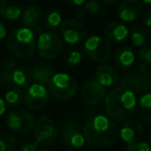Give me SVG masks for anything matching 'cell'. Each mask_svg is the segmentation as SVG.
I'll use <instances>...</instances> for the list:
<instances>
[{
    "label": "cell",
    "instance_id": "1",
    "mask_svg": "<svg viewBox=\"0 0 151 151\" xmlns=\"http://www.w3.org/2000/svg\"><path fill=\"white\" fill-rule=\"evenodd\" d=\"M85 140L95 148H106L117 141L119 128L108 116L96 114L86 120L83 127Z\"/></svg>",
    "mask_w": 151,
    "mask_h": 151
},
{
    "label": "cell",
    "instance_id": "2",
    "mask_svg": "<svg viewBox=\"0 0 151 151\" xmlns=\"http://www.w3.org/2000/svg\"><path fill=\"white\" fill-rule=\"evenodd\" d=\"M137 97L132 91L123 86L112 89L105 99L108 117L113 121H126L136 112Z\"/></svg>",
    "mask_w": 151,
    "mask_h": 151
},
{
    "label": "cell",
    "instance_id": "3",
    "mask_svg": "<svg viewBox=\"0 0 151 151\" xmlns=\"http://www.w3.org/2000/svg\"><path fill=\"white\" fill-rule=\"evenodd\" d=\"M6 47L15 57L20 59H29L36 49L35 34L31 28L19 27L9 34Z\"/></svg>",
    "mask_w": 151,
    "mask_h": 151
},
{
    "label": "cell",
    "instance_id": "4",
    "mask_svg": "<svg viewBox=\"0 0 151 151\" xmlns=\"http://www.w3.org/2000/svg\"><path fill=\"white\" fill-rule=\"evenodd\" d=\"M49 93L59 101L71 99L78 91V83L66 73H54L48 83Z\"/></svg>",
    "mask_w": 151,
    "mask_h": 151
},
{
    "label": "cell",
    "instance_id": "5",
    "mask_svg": "<svg viewBox=\"0 0 151 151\" xmlns=\"http://www.w3.org/2000/svg\"><path fill=\"white\" fill-rule=\"evenodd\" d=\"M84 52L89 59L97 63L108 62L113 54L109 40L99 35H92L86 38L84 42Z\"/></svg>",
    "mask_w": 151,
    "mask_h": 151
},
{
    "label": "cell",
    "instance_id": "6",
    "mask_svg": "<svg viewBox=\"0 0 151 151\" xmlns=\"http://www.w3.org/2000/svg\"><path fill=\"white\" fill-rule=\"evenodd\" d=\"M36 49L38 56L42 59L53 60L60 54L62 40L54 32H42L36 40Z\"/></svg>",
    "mask_w": 151,
    "mask_h": 151
},
{
    "label": "cell",
    "instance_id": "7",
    "mask_svg": "<svg viewBox=\"0 0 151 151\" xmlns=\"http://www.w3.org/2000/svg\"><path fill=\"white\" fill-rule=\"evenodd\" d=\"M6 122L12 130L19 134H27L31 132L35 125L33 116L29 112L22 109H14L9 111Z\"/></svg>",
    "mask_w": 151,
    "mask_h": 151
},
{
    "label": "cell",
    "instance_id": "8",
    "mask_svg": "<svg viewBox=\"0 0 151 151\" xmlns=\"http://www.w3.org/2000/svg\"><path fill=\"white\" fill-rule=\"evenodd\" d=\"M61 37L66 44L78 45L87 37V28L80 21L75 19L66 20L60 25Z\"/></svg>",
    "mask_w": 151,
    "mask_h": 151
},
{
    "label": "cell",
    "instance_id": "9",
    "mask_svg": "<svg viewBox=\"0 0 151 151\" xmlns=\"http://www.w3.org/2000/svg\"><path fill=\"white\" fill-rule=\"evenodd\" d=\"M50 93L45 85L34 83L31 84L24 95L26 107L32 111H40L44 109L49 101Z\"/></svg>",
    "mask_w": 151,
    "mask_h": 151
},
{
    "label": "cell",
    "instance_id": "10",
    "mask_svg": "<svg viewBox=\"0 0 151 151\" xmlns=\"http://www.w3.org/2000/svg\"><path fill=\"white\" fill-rule=\"evenodd\" d=\"M34 137L42 146H50L56 141L57 128L55 122L48 116H42L34 125Z\"/></svg>",
    "mask_w": 151,
    "mask_h": 151
},
{
    "label": "cell",
    "instance_id": "11",
    "mask_svg": "<svg viewBox=\"0 0 151 151\" xmlns=\"http://www.w3.org/2000/svg\"><path fill=\"white\" fill-rule=\"evenodd\" d=\"M107 94V89L101 86L95 79L87 80L81 89V99L83 103L91 107L103 103Z\"/></svg>",
    "mask_w": 151,
    "mask_h": 151
},
{
    "label": "cell",
    "instance_id": "12",
    "mask_svg": "<svg viewBox=\"0 0 151 151\" xmlns=\"http://www.w3.org/2000/svg\"><path fill=\"white\" fill-rule=\"evenodd\" d=\"M120 85L129 89L134 94L151 92V78L143 75L140 71H130L123 76Z\"/></svg>",
    "mask_w": 151,
    "mask_h": 151
},
{
    "label": "cell",
    "instance_id": "13",
    "mask_svg": "<svg viewBox=\"0 0 151 151\" xmlns=\"http://www.w3.org/2000/svg\"><path fill=\"white\" fill-rule=\"evenodd\" d=\"M117 16L123 23L136 21L143 13V4L140 0H123L116 9Z\"/></svg>",
    "mask_w": 151,
    "mask_h": 151
},
{
    "label": "cell",
    "instance_id": "14",
    "mask_svg": "<svg viewBox=\"0 0 151 151\" xmlns=\"http://www.w3.org/2000/svg\"><path fill=\"white\" fill-rule=\"evenodd\" d=\"M62 139L65 145L71 148H82L86 143L83 129L76 122H67L63 127Z\"/></svg>",
    "mask_w": 151,
    "mask_h": 151
},
{
    "label": "cell",
    "instance_id": "15",
    "mask_svg": "<svg viewBox=\"0 0 151 151\" xmlns=\"http://www.w3.org/2000/svg\"><path fill=\"white\" fill-rule=\"evenodd\" d=\"M144 126L139 119L126 120L119 129V137L126 145L136 143L142 138Z\"/></svg>",
    "mask_w": 151,
    "mask_h": 151
},
{
    "label": "cell",
    "instance_id": "16",
    "mask_svg": "<svg viewBox=\"0 0 151 151\" xmlns=\"http://www.w3.org/2000/svg\"><path fill=\"white\" fill-rule=\"evenodd\" d=\"M95 80L106 89L114 87L119 81L118 71L109 64H101L95 69Z\"/></svg>",
    "mask_w": 151,
    "mask_h": 151
},
{
    "label": "cell",
    "instance_id": "17",
    "mask_svg": "<svg viewBox=\"0 0 151 151\" xmlns=\"http://www.w3.org/2000/svg\"><path fill=\"white\" fill-rule=\"evenodd\" d=\"M24 9L23 0H1L0 16L7 21H15L22 16Z\"/></svg>",
    "mask_w": 151,
    "mask_h": 151
},
{
    "label": "cell",
    "instance_id": "18",
    "mask_svg": "<svg viewBox=\"0 0 151 151\" xmlns=\"http://www.w3.org/2000/svg\"><path fill=\"white\" fill-rule=\"evenodd\" d=\"M105 35L108 40L112 42H122L129 35V30L127 26L121 21H112L106 26Z\"/></svg>",
    "mask_w": 151,
    "mask_h": 151
},
{
    "label": "cell",
    "instance_id": "19",
    "mask_svg": "<svg viewBox=\"0 0 151 151\" xmlns=\"http://www.w3.org/2000/svg\"><path fill=\"white\" fill-rule=\"evenodd\" d=\"M114 61H115L116 66L120 70H126L134 64L136 54H134V50L129 47H122L115 53Z\"/></svg>",
    "mask_w": 151,
    "mask_h": 151
},
{
    "label": "cell",
    "instance_id": "20",
    "mask_svg": "<svg viewBox=\"0 0 151 151\" xmlns=\"http://www.w3.org/2000/svg\"><path fill=\"white\" fill-rule=\"evenodd\" d=\"M136 113L140 121L145 123H151V92L141 94L137 101Z\"/></svg>",
    "mask_w": 151,
    "mask_h": 151
},
{
    "label": "cell",
    "instance_id": "21",
    "mask_svg": "<svg viewBox=\"0 0 151 151\" xmlns=\"http://www.w3.org/2000/svg\"><path fill=\"white\" fill-rule=\"evenodd\" d=\"M21 17L22 22H23L25 27H35L40 24V22L42 19V11L38 5L30 4L23 9Z\"/></svg>",
    "mask_w": 151,
    "mask_h": 151
},
{
    "label": "cell",
    "instance_id": "22",
    "mask_svg": "<svg viewBox=\"0 0 151 151\" xmlns=\"http://www.w3.org/2000/svg\"><path fill=\"white\" fill-rule=\"evenodd\" d=\"M31 79L37 84H48L54 76V69L46 64H35L29 70Z\"/></svg>",
    "mask_w": 151,
    "mask_h": 151
},
{
    "label": "cell",
    "instance_id": "23",
    "mask_svg": "<svg viewBox=\"0 0 151 151\" xmlns=\"http://www.w3.org/2000/svg\"><path fill=\"white\" fill-rule=\"evenodd\" d=\"M139 71L151 78V47H143L136 57Z\"/></svg>",
    "mask_w": 151,
    "mask_h": 151
},
{
    "label": "cell",
    "instance_id": "24",
    "mask_svg": "<svg viewBox=\"0 0 151 151\" xmlns=\"http://www.w3.org/2000/svg\"><path fill=\"white\" fill-rule=\"evenodd\" d=\"M30 77L29 71L24 67L17 66L13 70L12 73V86L18 87V88H26L30 84Z\"/></svg>",
    "mask_w": 151,
    "mask_h": 151
},
{
    "label": "cell",
    "instance_id": "25",
    "mask_svg": "<svg viewBox=\"0 0 151 151\" xmlns=\"http://www.w3.org/2000/svg\"><path fill=\"white\" fill-rule=\"evenodd\" d=\"M84 11L91 17H104L107 14V6L99 0H88L84 4Z\"/></svg>",
    "mask_w": 151,
    "mask_h": 151
},
{
    "label": "cell",
    "instance_id": "26",
    "mask_svg": "<svg viewBox=\"0 0 151 151\" xmlns=\"http://www.w3.org/2000/svg\"><path fill=\"white\" fill-rule=\"evenodd\" d=\"M130 33V42L134 45V47H144L147 44V40H148V36H147V32L146 30L143 27L139 25L132 26V29L129 31Z\"/></svg>",
    "mask_w": 151,
    "mask_h": 151
},
{
    "label": "cell",
    "instance_id": "27",
    "mask_svg": "<svg viewBox=\"0 0 151 151\" xmlns=\"http://www.w3.org/2000/svg\"><path fill=\"white\" fill-rule=\"evenodd\" d=\"M17 66V62L14 59H9L5 62L4 66L0 69V85L12 86V73Z\"/></svg>",
    "mask_w": 151,
    "mask_h": 151
},
{
    "label": "cell",
    "instance_id": "28",
    "mask_svg": "<svg viewBox=\"0 0 151 151\" xmlns=\"http://www.w3.org/2000/svg\"><path fill=\"white\" fill-rule=\"evenodd\" d=\"M62 22V16L57 9H51L44 16L42 23L44 26L49 30H54L61 25Z\"/></svg>",
    "mask_w": 151,
    "mask_h": 151
},
{
    "label": "cell",
    "instance_id": "29",
    "mask_svg": "<svg viewBox=\"0 0 151 151\" xmlns=\"http://www.w3.org/2000/svg\"><path fill=\"white\" fill-rule=\"evenodd\" d=\"M24 99L23 91L21 88L18 87H14L11 90H9L4 95V101L5 104L9 106V107H16L18 106Z\"/></svg>",
    "mask_w": 151,
    "mask_h": 151
},
{
    "label": "cell",
    "instance_id": "30",
    "mask_svg": "<svg viewBox=\"0 0 151 151\" xmlns=\"http://www.w3.org/2000/svg\"><path fill=\"white\" fill-rule=\"evenodd\" d=\"M17 139L12 134H3L0 137V151H17Z\"/></svg>",
    "mask_w": 151,
    "mask_h": 151
},
{
    "label": "cell",
    "instance_id": "31",
    "mask_svg": "<svg viewBox=\"0 0 151 151\" xmlns=\"http://www.w3.org/2000/svg\"><path fill=\"white\" fill-rule=\"evenodd\" d=\"M82 61V53L77 49L68 51L64 57V62L68 66H76Z\"/></svg>",
    "mask_w": 151,
    "mask_h": 151
},
{
    "label": "cell",
    "instance_id": "32",
    "mask_svg": "<svg viewBox=\"0 0 151 151\" xmlns=\"http://www.w3.org/2000/svg\"><path fill=\"white\" fill-rule=\"evenodd\" d=\"M126 151H151V147L149 143L138 141L132 144H127L125 147Z\"/></svg>",
    "mask_w": 151,
    "mask_h": 151
},
{
    "label": "cell",
    "instance_id": "33",
    "mask_svg": "<svg viewBox=\"0 0 151 151\" xmlns=\"http://www.w3.org/2000/svg\"><path fill=\"white\" fill-rule=\"evenodd\" d=\"M38 143L36 140H25L20 145V151H36Z\"/></svg>",
    "mask_w": 151,
    "mask_h": 151
},
{
    "label": "cell",
    "instance_id": "34",
    "mask_svg": "<svg viewBox=\"0 0 151 151\" xmlns=\"http://www.w3.org/2000/svg\"><path fill=\"white\" fill-rule=\"evenodd\" d=\"M143 23L146 27L151 28V9H148L143 16Z\"/></svg>",
    "mask_w": 151,
    "mask_h": 151
},
{
    "label": "cell",
    "instance_id": "35",
    "mask_svg": "<svg viewBox=\"0 0 151 151\" xmlns=\"http://www.w3.org/2000/svg\"><path fill=\"white\" fill-rule=\"evenodd\" d=\"M64 1L66 3H68L69 5L75 7H81L86 2V0H64Z\"/></svg>",
    "mask_w": 151,
    "mask_h": 151
},
{
    "label": "cell",
    "instance_id": "36",
    "mask_svg": "<svg viewBox=\"0 0 151 151\" xmlns=\"http://www.w3.org/2000/svg\"><path fill=\"white\" fill-rule=\"evenodd\" d=\"M84 9H80V7H75V9H73V16H75L77 19H78V21L80 19H82L83 16H84Z\"/></svg>",
    "mask_w": 151,
    "mask_h": 151
},
{
    "label": "cell",
    "instance_id": "37",
    "mask_svg": "<svg viewBox=\"0 0 151 151\" xmlns=\"http://www.w3.org/2000/svg\"><path fill=\"white\" fill-rule=\"evenodd\" d=\"M7 34V29L5 24L2 21H0V40H3V38L6 36Z\"/></svg>",
    "mask_w": 151,
    "mask_h": 151
},
{
    "label": "cell",
    "instance_id": "38",
    "mask_svg": "<svg viewBox=\"0 0 151 151\" xmlns=\"http://www.w3.org/2000/svg\"><path fill=\"white\" fill-rule=\"evenodd\" d=\"M5 109H6V104H5L4 99L0 97V116H2L4 114Z\"/></svg>",
    "mask_w": 151,
    "mask_h": 151
},
{
    "label": "cell",
    "instance_id": "39",
    "mask_svg": "<svg viewBox=\"0 0 151 151\" xmlns=\"http://www.w3.org/2000/svg\"><path fill=\"white\" fill-rule=\"evenodd\" d=\"M101 2L107 3V4H115V3L119 2V0H101Z\"/></svg>",
    "mask_w": 151,
    "mask_h": 151
},
{
    "label": "cell",
    "instance_id": "40",
    "mask_svg": "<svg viewBox=\"0 0 151 151\" xmlns=\"http://www.w3.org/2000/svg\"><path fill=\"white\" fill-rule=\"evenodd\" d=\"M141 2L148 5V6H151V0H141Z\"/></svg>",
    "mask_w": 151,
    "mask_h": 151
},
{
    "label": "cell",
    "instance_id": "41",
    "mask_svg": "<svg viewBox=\"0 0 151 151\" xmlns=\"http://www.w3.org/2000/svg\"><path fill=\"white\" fill-rule=\"evenodd\" d=\"M148 140H149V145H150V147H151V132H150V134H149V138H148Z\"/></svg>",
    "mask_w": 151,
    "mask_h": 151
},
{
    "label": "cell",
    "instance_id": "42",
    "mask_svg": "<svg viewBox=\"0 0 151 151\" xmlns=\"http://www.w3.org/2000/svg\"><path fill=\"white\" fill-rule=\"evenodd\" d=\"M29 2H36V1H40V0H27Z\"/></svg>",
    "mask_w": 151,
    "mask_h": 151
},
{
    "label": "cell",
    "instance_id": "43",
    "mask_svg": "<svg viewBox=\"0 0 151 151\" xmlns=\"http://www.w3.org/2000/svg\"><path fill=\"white\" fill-rule=\"evenodd\" d=\"M38 151H51V150H49V149H40V150H38Z\"/></svg>",
    "mask_w": 151,
    "mask_h": 151
},
{
    "label": "cell",
    "instance_id": "44",
    "mask_svg": "<svg viewBox=\"0 0 151 151\" xmlns=\"http://www.w3.org/2000/svg\"><path fill=\"white\" fill-rule=\"evenodd\" d=\"M150 40H151V30H150Z\"/></svg>",
    "mask_w": 151,
    "mask_h": 151
}]
</instances>
